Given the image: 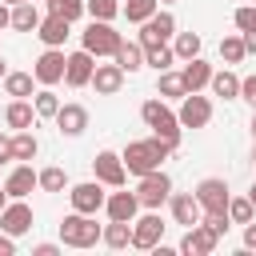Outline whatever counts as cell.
I'll use <instances>...</instances> for the list:
<instances>
[{
	"label": "cell",
	"instance_id": "6da1fadb",
	"mask_svg": "<svg viewBox=\"0 0 256 256\" xmlns=\"http://www.w3.org/2000/svg\"><path fill=\"white\" fill-rule=\"evenodd\" d=\"M172 152H176V148H172V144H164L160 136H144V140H128L120 156H124V168H128L132 176H144V172L160 168Z\"/></svg>",
	"mask_w": 256,
	"mask_h": 256
},
{
	"label": "cell",
	"instance_id": "7a4b0ae2",
	"mask_svg": "<svg viewBox=\"0 0 256 256\" xmlns=\"http://www.w3.org/2000/svg\"><path fill=\"white\" fill-rule=\"evenodd\" d=\"M140 120L152 128V136H160L164 144H172V148H180V136H184V124H180V116L160 100V96H152V100H144L140 104Z\"/></svg>",
	"mask_w": 256,
	"mask_h": 256
},
{
	"label": "cell",
	"instance_id": "3957f363",
	"mask_svg": "<svg viewBox=\"0 0 256 256\" xmlns=\"http://www.w3.org/2000/svg\"><path fill=\"white\" fill-rule=\"evenodd\" d=\"M100 224L88 216V212H68L64 220H60V240L68 244V248H92V244H100Z\"/></svg>",
	"mask_w": 256,
	"mask_h": 256
},
{
	"label": "cell",
	"instance_id": "277c9868",
	"mask_svg": "<svg viewBox=\"0 0 256 256\" xmlns=\"http://www.w3.org/2000/svg\"><path fill=\"white\" fill-rule=\"evenodd\" d=\"M120 44H124V36L112 28V20H92L80 32V48H88L92 56H116Z\"/></svg>",
	"mask_w": 256,
	"mask_h": 256
},
{
	"label": "cell",
	"instance_id": "5b68a950",
	"mask_svg": "<svg viewBox=\"0 0 256 256\" xmlns=\"http://www.w3.org/2000/svg\"><path fill=\"white\" fill-rule=\"evenodd\" d=\"M136 196H140V208H160V204H168V196H172V176H168L164 168L144 172L140 184H136Z\"/></svg>",
	"mask_w": 256,
	"mask_h": 256
},
{
	"label": "cell",
	"instance_id": "8992f818",
	"mask_svg": "<svg viewBox=\"0 0 256 256\" xmlns=\"http://www.w3.org/2000/svg\"><path fill=\"white\" fill-rule=\"evenodd\" d=\"M64 68H68V52L64 48H44L36 56V64H32V76H36V84L52 88V84L64 80Z\"/></svg>",
	"mask_w": 256,
	"mask_h": 256
},
{
	"label": "cell",
	"instance_id": "52a82bcc",
	"mask_svg": "<svg viewBox=\"0 0 256 256\" xmlns=\"http://www.w3.org/2000/svg\"><path fill=\"white\" fill-rule=\"evenodd\" d=\"M92 172H96V180H100V184H108V188H124V180H128L124 156H120V152H112V148H100V152L92 156Z\"/></svg>",
	"mask_w": 256,
	"mask_h": 256
},
{
	"label": "cell",
	"instance_id": "ba28073f",
	"mask_svg": "<svg viewBox=\"0 0 256 256\" xmlns=\"http://www.w3.org/2000/svg\"><path fill=\"white\" fill-rule=\"evenodd\" d=\"M172 36H176V16L156 8V12H152L144 24H140V36H136V40H140L144 48H152V44H168Z\"/></svg>",
	"mask_w": 256,
	"mask_h": 256
},
{
	"label": "cell",
	"instance_id": "9c48e42d",
	"mask_svg": "<svg viewBox=\"0 0 256 256\" xmlns=\"http://www.w3.org/2000/svg\"><path fill=\"white\" fill-rule=\"evenodd\" d=\"M164 240V220H160V212L156 208H144V216L140 220H132V248H156Z\"/></svg>",
	"mask_w": 256,
	"mask_h": 256
},
{
	"label": "cell",
	"instance_id": "30bf717a",
	"mask_svg": "<svg viewBox=\"0 0 256 256\" xmlns=\"http://www.w3.org/2000/svg\"><path fill=\"white\" fill-rule=\"evenodd\" d=\"M196 200L204 204V212H228V200H232L228 180L224 176H204L196 184Z\"/></svg>",
	"mask_w": 256,
	"mask_h": 256
},
{
	"label": "cell",
	"instance_id": "8fae6325",
	"mask_svg": "<svg viewBox=\"0 0 256 256\" xmlns=\"http://www.w3.org/2000/svg\"><path fill=\"white\" fill-rule=\"evenodd\" d=\"M92 72H96V56H92L88 48L68 52V68H64V84H68V88H84V84H92Z\"/></svg>",
	"mask_w": 256,
	"mask_h": 256
},
{
	"label": "cell",
	"instance_id": "7c38bea8",
	"mask_svg": "<svg viewBox=\"0 0 256 256\" xmlns=\"http://www.w3.org/2000/svg\"><path fill=\"white\" fill-rule=\"evenodd\" d=\"M68 200H72V208L76 212H88V216H96L100 208H104V192H100V180H80V184H72L68 188Z\"/></svg>",
	"mask_w": 256,
	"mask_h": 256
},
{
	"label": "cell",
	"instance_id": "4fadbf2b",
	"mask_svg": "<svg viewBox=\"0 0 256 256\" xmlns=\"http://www.w3.org/2000/svg\"><path fill=\"white\" fill-rule=\"evenodd\" d=\"M168 212H172V220L184 224V228H192V224L204 220V204L196 200V192H172V196H168Z\"/></svg>",
	"mask_w": 256,
	"mask_h": 256
},
{
	"label": "cell",
	"instance_id": "5bb4252c",
	"mask_svg": "<svg viewBox=\"0 0 256 256\" xmlns=\"http://www.w3.org/2000/svg\"><path fill=\"white\" fill-rule=\"evenodd\" d=\"M180 124L184 128H204L208 120H212V100L208 96H200V92H188L184 100H180Z\"/></svg>",
	"mask_w": 256,
	"mask_h": 256
},
{
	"label": "cell",
	"instance_id": "9a60e30c",
	"mask_svg": "<svg viewBox=\"0 0 256 256\" xmlns=\"http://www.w3.org/2000/svg\"><path fill=\"white\" fill-rule=\"evenodd\" d=\"M32 228V208L24 204V200H8V208L0 212V232H8V236H24Z\"/></svg>",
	"mask_w": 256,
	"mask_h": 256
},
{
	"label": "cell",
	"instance_id": "2e32d148",
	"mask_svg": "<svg viewBox=\"0 0 256 256\" xmlns=\"http://www.w3.org/2000/svg\"><path fill=\"white\" fill-rule=\"evenodd\" d=\"M216 232L208 228V224H192L188 232H184V240H180V252H188V256H208L212 248H216Z\"/></svg>",
	"mask_w": 256,
	"mask_h": 256
},
{
	"label": "cell",
	"instance_id": "e0dca14e",
	"mask_svg": "<svg viewBox=\"0 0 256 256\" xmlns=\"http://www.w3.org/2000/svg\"><path fill=\"white\" fill-rule=\"evenodd\" d=\"M4 188H8L12 200H24L32 188H40V172H32V164H16L8 172V180H4Z\"/></svg>",
	"mask_w": 256,
	"mask_h": 256
},
{
	"label": "cell",
	"instance_id": "ac0fdd59",
	"mask_svg": "<svg viewBox=\"0 0 256 256\" xmlns=\"http://www.w3.org/2000/svg\"><path fill=\"white\" fill-rule=\"evenodd\" d=\"M68 28H72V20H64V16H56V12H48V16L40 20V28H36V36L44 40V48H64V40H68Z\"/></svg>",
	"mask_w": 256,
	"mask_h": 256
},
{
	"label": "cell",
	"instance_id": "d6986e66",
	"mask_svg": "<svg viewBox=\"0 0 256 256\" xmlns=\"http://www.w3.org/2000/svg\"><path fill=\"white\" fill-rule=\"evenodd\" d=\"M92 88L100 92V96H116L120 88H124V68L112 60V64H96V72H92Z\"/></svg>",
	"mask_w": 256,
	"mask_h": 256
},
{
	"label": "cell",
	"instance_id": "ffe728a7",
	"mask_svg": "<svg viewBox=\"0 0 256 256\" xmlns=\"http://www.w3.org/2000/svg\"><path fill=\"white\" fill-rule=\"evenodd\" d=\"M36 120H40V116H36V104H28V100H16V96L4 104V124H8L12 132H20V128H32Z\"/></svg>",
	"mask_w": 256,
	"mask_h": 256
},
{
	"label": "cell",
	"instance_id": "44dd1931",
	"mask_svg": "<svg viewBox=\"0 0 256 256\" xmlns=\"http://www.w3.org/2000/svg\"><path fill=\"white\" fill-rule=\"evenodd\" d=\"M56 128H60L64 136H80V132L88 128V108H84V104H60Z\"/></svg>",
	"mask_w": 256,
	"mask_h": 256
},
{
	"label": "cell",
	"instance_id": "7402d4cb",
	"mask_svg": "<svg viewBox=\"0 0 256 256\" xmlns=\"http://www.w3.org/2000/svg\"><path fill=\"white\" fill-rule=\"evenodd\" d=\"M104 212H108V220H136L140 196H136V192H112V196L104 200Z\"/></svg>",
	"mask_w": 256,
	"mask_h": 256
},
{
	"label": "cell",
	"instance_id": "603a6c76",
	"mask_svg": "<svg viewBox=\"0 0 256 256\" xmlns=\"http://www.w3.org/2000/svg\"><path fill=\"white\" fill-rule=\"evenodd\" d=\"M180 76H184L188 92H200V88H208V80H212V64H208L204 56H192V60H184Z\"/></svg>",
	"mask_w": 256,
	"mask_h": 256
},
{
	"label": "cell",
	"instance_id": "cb8c5ba5",
	"mask_svg": "<svg viewBox=\"0 0 256 256\" xmlns=\"http://www.w3.org/2000/svg\"><path fill=\"white\" fill-rule=\"evenodd\" d=\"M40 8H36V0H24V4H12V28L16 32H36L40 28Z\"/></svg>",
	"mask_w": 256,
	"mask_h": 256
},
{
	"label": "cell",
	"instance_id": "d4e9b609",
	"mask_svg": "<svg viewBox=\"0 0 256 256\" xmlns=\"http://www.w3.org/2000/svg\"><path fill=\"white\" fill-rule=\"evenodd\" d=\"M100 244H108V248H128V244H132V220H108L104 232H100Z\"/></svg>",
	"mask_w": 256,
	"mask_h": 256
},
{
	"label": "cell",
	"instance_id": "484cf974",
	"mask_svg": "<svg viewBox=\"0 0 256 256\" xmlns=\"http://www.w3.org/2000/svg\"><path fill=\"white\" fill-rule=\"evenodd\" d=\"M112 60H116L124 72H136V68H144V44H140V40H124Z\"/></svg>",
	"mask_w": 256,
	"mask_h": 256
},
{
	"label": "cell",
	"instance_id": "4316f807",
	"mask_svg": "<svg viewBox=\"0 0 256 256\" xmlns=\"http://www.w3.org/2000/svg\"><path fill=\"white\" fill-rule=\"evenodd\" d=\"M208 88H212V96H224V100H236L240 96V76L236 72H212V80H208Z\"/></svg>",
	"mask_w": 256,
	"mask_h": 256
},
{
	"label": "cell",
	"instance_id": "83f0119b",
	"mask_svg": "<svg viewBox=\"0 0 256 256\" xmlns=\"http://www.w3.org/2000/svg\"><path fill=\"white\" fill-rule=\"evenodd\" d=\"M36 152H40V140L32 136V128L12 132V160H36Z\"/></svg>",
	"mask_w": 256,
	"mask_h": 256
},
{
	"label": "cell",
	"instance_id": "f1b7e54d",
	"mask_svg": "<svg viewBox=\"0 0 256 256\" xmlns=\"http://www.w3.org/2000/svg\"><path fill=\"white\" fill-rule=\"evenodd\" d=\"M32 80H36L32 72H8V76H4V92L16 96V100H28V96H36V92H32Z\"/></svg>",
	"mask_w": 256,
	"mask_h": 256
},
{
	"label": "cell",
	"instance_id": "f546056e",
	"mask_svg": "<svg viewBox=\"0 0 256 256\" xmlns=\"http://www.w3.org/2000/svg\"><path fill=\"white\" fill-rule=\"evenodd\" d=\"M172 52H176V60L200 56V32H176L172 36Z\"/></svg>",
	"mask_w": 256,
	"mask_h": 256
},
{
	"label": "cell",
	"instance_id": "4dcf8cb0",
	"mask_svg": "<svg viewBox=\"0 0 256 256\" xmlns=\"http://www.w3.org/2000/svg\"><path fill=\"white\" fill-rule=\"evenodd\" d=\"M144 64H152L156 72H168V68L176 64V52H172V44H152V48H144Z\"/></svg>",
	"mask_w": 256,
	"mask_h": 256
},
{
	"label": "cell",
	"instance_id": "1f68e13d",
	"mask_svg": "<svg viewBox=\"0 0 256 256\" xmlns=\"http://www.w3.org/2000/svg\"><path fill=\"white\" fill-rule=\"evenodd\" d=\"M156 92H160V96H176V100H184V96H188V84H184L180 72H160Z\"/></svg>",
	"mask_w": 256,
	"mask_h": 256
},
{
	"label": "cell",
	"instance_id": "d6a6232c",
	"mask_svg": "<svg viewBox=\"0 0 256 256\" xmlns=\"http://www.w3.org/2000/svg\"><path fill=\"white\" fill-rule=\"evenodd\" d=\"M244 56H248V48H244V32L220 40V60H224V64H240Z\"/></svg>",
	"mask_w": 256,
	"mask_h": 256
},
{
	"label": "cell",
	"instance_id": "836d02e7",
	"mask_svg": "<svg viewBox=\"0 0 256 256\" xmlns=\"http://www.w3.org/2000/svg\"><path fill=\"white\" fill-rule=\"evenodd\" d=\"M228 220H232V224H248V220H256V204H252L248 196H232V200H228Z\"/></svg>",
	"mask_w": 256,
	"mask_h": 256
},
{
	"label": "cell",
	"instance_id": "e575fe53",
	"mask_svg": "<svg viewBox=\"0 0 256 256\" xmlns=\"http://www.w3.org/2000/svg\"><path fill=\"white\" fill-rule=\"evenodd\" d=\"M156 8H160V0H128L120 12L128 16V24H144V20H148Z\"/></svg>",
	"mask_w": 256,
	"mask_h": 256
},
{
	"label": "cell",
	"instance_id": "d590c367",
	"mask_svg": "<svg viewBox=\"0 0 256 256\" xmlns=\"http://www.w3.org/2000/svg\"><path fill=\"white\" fill-rule=\"evenodd\" d=\"M32 104H36V116H40V120H56V112H60V100H56V92H52V88L36 92V96H32Z\"/></svg>",
	"mask_w": 256,
	"mask_h": 256
},
{
	"label": "cell",
	"instance_id": "8d00e7d4",
	"mask_svg": "<svg viewBox=\"0 0 256 256\" xmlns=\"http://www.w3.org/2000/svg\"><path fill=\"white\" fill-rule=\"evenodd\" d=\"M84 12L92 20H116L120 16V4L116 0H84Z\"/></svg>",
	"mask_w": 256,
	"mask_h": 256
},
{
	"label": "cell",
	"instance_id": "74e56055",
	"mask_svg": "<svg viewBox=\"0 0 256 256\" xmlns=\"http://www.w3.org/2000/svg\"><path fill=\"white\" fill-rule=\"evenodd\" d=\"M44 4H48V12H56L64 20H80L84 16V0H44Z\"/></svg>",
	"mask_w": 256,
	"mask_h": 256
},
{
	"label": "cell",
	"instance_id": "f35d334b",
	"mask_svg": "<svg viewBox=\"0 0 256 256\" xmlns=\"http://www.w3.org/2000/svg\"><path fill=\"white\" fill-rule=\"evenodd\" d=\"M40 188H44V192H64V188H68L64 168H40Z\"/></svg>",
	"mask_w": 256,
	"mask_h": 256
},
{
	"label": "cell",
	"instance_id": "ab89813d",
	"mask_svg": "<svg viewBox=\"0 0 256 256\" xmlns=\"http://www.w3.org/2000/svg\"><path fill=\"white\" fill-rule=\"evenodd\" d=\"M236 28L240 32H256V4H244V8H236Z\"/></svg>",
	"mask_w": 256,
	"mask_h": 256
},
{
	"label": "cell",
	"instance_id": "60d3db41",
	"mask_svg": "<svg viewBox=\"0 0 256 256\" xmlns=\"http://www.w3.org/2000/svg\"><path fill=\"white\" fill-rule=\"evenodd\" d=\"M200 224H208V228H212L216 236H224L232 220H228V212H204V220H200Z\"/></svg>",
	"mask_w": 256,
	"mask_h": 256
},
{
	"label": "cell",
	"instance_id": "b9f144b4",
	"mask_svg": "<svg viewBox=\"0 0 256 256\" xmlns=\"http://www.w3.org/2000/svg\"><path fill=\"white\" fill-rule=\"evenodd\" d=\"M240 96L256 108V76H244V80H240Z\"/></svg>",
	"mask_w": 256,
	"mask_h": 256
},
{
	"label": "cell",
	"instance_id": "7bdbcfd3",
	"mask_svg": "<svg viewBox=\"0 0 256 256\" xmlns=\"http://www.w3.org/2000/svg\"><path fill=\"white\" fill-rule=\"evenodd\" d=\"M0 256H16V240L8 232H0Z\"/></svg>",
	"mask_w": 256,
	"mask_h": 256
},
{
	"label": "cell",
	"instance_id": "ee69618b",
	"mask_svg": "<svg viewBox=\"0 0 256 256\" xmlns=\"http://www.w3.org/2000/svg\"><path fill=\"white\" fill-rule=\"evenodd\" d=\"M244 248H256V220L244 224Z\"/></svg>",
	"mask_w": 256,
	"mask_h": 256
},
{
	"label": "cell",
	"instance_id": "f6af8a7d",
	"mask_svg": "<svg viewBox=\"0 0 256 256\" xmlns=\"http://www.w3.org/2000/svg\"><path fill=\"white\" fill-rule=\"evenodd\" d=\"M0 28H12V4L0 0Z\"/></svg>",
	"mask_w": 256,
	"mask_h": 256
},
{
	"label": "cell",
	"instance_id": "bcb514c9",
	"mask_svg": "<svg viewBox=\"0 0 256 256\" xmlns=\"http://www.w3.org/2000/svg\"><path fill=\"white\" fill-rule=\"evenodd\" d=\"M12 160V136H0V164Z\"/></svg>",
	"mask_w": 256,
	"mask_h": 256
},
{
	"label": "cell",
	"instance_id": "7dc6e473",
	"mask_svg": "<svg viewBox=\"0 0 256 256\" xmlns=\"http://www.w3.org/2000/svg\"><path fill=\"white\" fill-rule=\"evenodd\" d=\"M32 252H36V256H56V252H60V248H56V244H36V248H32Z\"/></svg>",
	"mask_w": 256,
	"mask_h": 256
},
{
	"label": "cell",
	"instance_id": "c3c4849f",
	"mask_svg": "<svg viewBox=\"0 0 256 256\" xmlns=\"http://www.w3.org/2000/svg\"><path fill=\"white\" fill-rule=\"evenodd\" d=\"M244 48H248V52H256V32H244Z\"/></svg>",
	"mask_w": 256,
	"mask_h": 256
},
{
	"label": "cell",
	"instance_id": "681fc988",
	"mask_svg": "<svg viewBox=\"0 0 256 256\" xmlns=\"http://www.w3.org/2000/svg\"><path fill=\"white\" fill-rule=\"evenodd\" d=\"M8 200H12V196H8V188H0V212L8 208Z\"/></svg>",
	"mask_w": 256,
	"mask_h": 256
},
{
	"label": "cell",
	"instance_id": "f907efd6",
	"mask_svg": "<svg viewBox=\"0 0 256 256\" xmlns=\"http://www.w3.org/2000/svg\"><path fill=\"white\" fill-rule=\"evenodd\" d=\"M4 76H8V60L0 56V80H4Z\"/></svg>",
	"mask_w": 256,
	"mask_h": 256
},
{
	"label": "cell",
	"instance_id": "816d5d0a",
	"mask_svg": "<svg viewBox=\"0 0 256 256\" xmlns=\"http://www.w3.org/2000/svg\"><path fill=\"white\" fill-rule=\"evenodd\" d=\"M248 200H252V204H256V184H252V188H248Z\"/></svg>",
	"mask_w": 256,
	"mask_h": 256
},
{
	"label": "cell",
	"instance_id": "f5cc1de1",
	"mask_svg": "<svg viewBox=\"0 0 256 256\" xmlns=\"http://www.w3.org/2000/svg\"><path fill=\"white\" fill-rule=\"evenodd\" d=\"M252 136H256V108H252Z\"/></svg>",
	"mask_w": 256,
	"mask_h": 256
},
{
	"label": "cell",
	"instance_id": "db71d44e",
	"mask_svg": "<svg viewBox=\"0 0 256 256\" xmlns=\"http://www.w3.org/2000/svg\"><path fill=\"white\" fill-rule=\"evenodd\" d=\"M252 140H256V136H252ZM252 164H256V144H252Z\"/></svg>",
	"mask_w": 256,
	"mask_h": 256
},
{
	"label": "cell",
	"instance_id": "11a10c76",
	"mask_svg": "<svg viewBox=\"0 0 256 256\" xmlns=\"http://www.w3.org/2000/svg\"><path fill=\"white\" fill-rule=\"evenodd\" d=\"M4 4H24V0H4Z\"/></svg>",
	"mask_w": 256,
	"mask_h": 256
},
{
	"label": "cell",
	"instance_id": "9f6ffc18",
	"mask_svg": "<svg viewBox=\"0 0 256 256\" xmlns=\"http://www.w3.org/2000/svg\"><path fill=\"white\" fill-rule=\"evenodd\" d=\"M252 4H256V0H252Z\"/></svg>",
	"mask_w": 256,
	"mask_h": 256
}]
</instances>
